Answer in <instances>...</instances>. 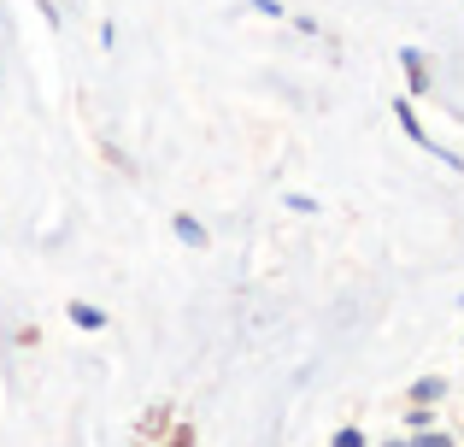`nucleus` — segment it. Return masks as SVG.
Instances as JSON below:
<instances>
[{"label": "nucleus", "mask_w": 464, "mask_h": 447, "mask_svg": "<svg viewBox=\"0 0 464 447\" xmlns=\"http://www.w3.org/2000/svg\"><path fill=\"white\" fill-rule=\"evenodd\" d=\"M329 447H364V430H335V442Z\"/></svg>", "instance_id": "obj_5"}, {"label": "nucleus", "mask_w": 464, "mask_h": 447, "mask_svg": "<svg viewBox=\"0 0 464 447\" xmlns=\"http://www.w3.org/2000/svg\"><path fill=\"white\" fill-rule=\"evenodd\" d=\"M71 324H82V330H101L106 312H101V306H89V300H71Z\"/></svg>", "instance_id": "obj_4"}, {"label": "nucleus", "mask_w": 464, "mask_h": 447, "mask_svg": "<svg viewBox=\"0 0 464 447\" xmlns=\"http://www.w3.org/2000/svg\"><path fill=\"white\" fill-rule=\"evenodd\" d=\"M441 394H447V377H418V383H411V401H418V406H435Z\"/></svg>", "instance_id": "obj_3"}, {"label": "nucleus", "mask_w": 464, "mask_h": 447, "mask_svg": "<svg viewBox=\"0 0 464 447\" xmlns=\"http://www.w3.org/2000/svg\"><path fill=\"white\" fill-rule=\"evenodd\" d=\"M400 65H406V83H411V94H430V59H423L418 47H400Z\"/></svg>", "instance_id": "obj_1"}, {"label": "nucleus", "mask_w": 464, "mask_h": 447, "mask_svg": "<svg viewBox=\"0 0 464 447\" xmlns=\"http://www.w3.org/2000/svg\"><path fill=\"white\" fill-rule=\"evenodd\" d=\"M170 229H177V241H188V248H212V229L194 219V212H177V219H170Z\"/></svg>", "instance_id": "obj_2"}]
</instances>
